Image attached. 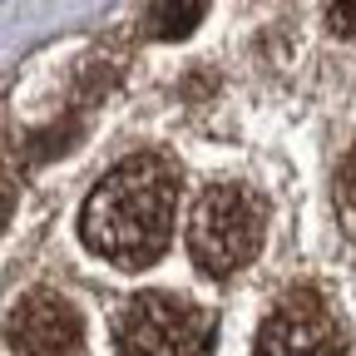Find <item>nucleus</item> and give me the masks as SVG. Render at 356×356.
Returning <instances> with one entry per match:
<instances>
[{
    "instance_id": "obj_1",
    "label": "nucleus",
    "mask_w": 356,
    "mask_h": 356,
    "mask_svg": "<svg viewBox=\"0 0 356 356\" xmlns=\"http://www.w3.org/2000/svg\"><path fill=\"white\" fill-rule=\"evenodd\" d=\"M178 208V178L159 154H134L99 178V188L84 198L79 233L89 252L119 267H144L168 248Z\"/></svg>"
},
{
    "instance_id": "obj_2",
    "label": "nucleus",
    "mask_w": 356,
    "mask_h": 356,
    "mask_svg": "<svg viewBox=\"0 0 356 356\" xmlns=\"http://www.w3.org/2000/svg\"><path fill=\"white\" fill-rule=\"evenodd\" d=\"M267 233V203L243 184H213L188 222V252L208 277H228L257 257Z\"/></svg>"
},
{
    "instance_id": "obj_3",
    "label": "nucleus",
    "mask_w": 356,
    "mask_h": 356,
    "mask_svg": "<svg viewBox=\"0 0 356 356\" xmlns=\"http://www.w3.org/2000/svg\"><path fill=\"white\" fill-rule=\"evenodd\" d=\"M119 356H198L208 341V317L168 292H139L114 322Z\"/></svg>"
},
{
    "instance_id": "obj_4",
    "label": "nucleus",
    "mask_w": 356,
    "mask_h": 356,
    "mask_svg": "<svg viewBox=\"0 0 356 356\" xmlns=\"http://www.w3.org/2000/svg\"><path fill=\"white\" fill-rule=\"evenodd\" d=\"M6 341L15 356H74L84 341V322L65 297L35 292L6 317Z\"/></svg>"
},
{
    "instance_id": "obj_5",
    "label": "nucleus",
    "mask_w": 356,
    "mask_h": 356,
    "mask_svg": "<svg viewBox=\"0 0 356 356\" xmlns=\"http://www.w3.org/2000/svg\"><path fill=\"white\" fill-rule=\"evenodd\" d=\"M252 356H341V337L322 307L287 302L267 317Z\"/></svg>"
},
{
    "instance_id": "obj_6",
    "label": "nucleus",
    "mask_w": 356,
    "mask_h": 356,
    "mask_svg": "<svg viewBox=\"0 0 356 356\" xmlns=\"http://www.w3.org/2000/svg\"><path fill=\"white\" fill-rule=\"evenodd\" d=\"M203 15H208V0H154L144 15V30L154 40H184L198 30Z\"/></svg>"
},
{
    "instance_id": "obj_7",
    "label": "nucleus",
    "mask_w": 356,
    "mask_h": 356,
    "mask_svg": "<svg viewBox=\"0 0 356 356\" xmlns=\"http://www.w3.org/2000/svg\"><path fill=\"white\" fill-rule=\"evenodd\" d=\"M322 10H327V25H332V35H341V40H356V0H322Z\"/></svg>"
},
{
    "instance_id": "obj_8",
    "label": "nucleus",
    "mask_w": 356,
    "mask_h": 356,
    "mask_svg": "<svg viewBox=\"0 0 356 356\" xmlns=\"http://www.w3.org/2000/svg\"><path fill=\"white\" fill-rule=\"evenodd\" d=\"M341 198L356 208V154L346 159V168H341Z\"/></svg>"
},
{
    "instance_id": "obj_9",
    "label": "nucleus",
    "mask_w": 356,
    "mask_h": 356,
    "mask_svg": "<svg viewBox=\"0 0 356 356\" xmlns=\"http://www.w3.org/2000/svg\"><path fill=\"white\" fill-rule=\"evenodd\" d=\"M10 213H15V188H10V184H0V228L10 222Z\"/></svg>"
}]
</instances>
